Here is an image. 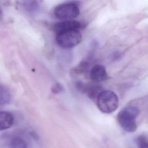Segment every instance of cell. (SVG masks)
Masks as SVG:
<instances>
[{
  "label": "cell",
  "instance_id": "cell-1",
  "mask_svg": "<svg viewBox=\"0 0 148 148\" xmlns=\"http://www.w3.org/2000/svg\"><path fill=\"white\" fill-rule=\"evenodd\" d=\"M139 113V109L135 106H129L119 112L117 115V121L123 130L129 133L136 131L137 128L136 119Z\"/></svg>",
  "mask_w": 148,
  "mask_h": 148
},
{
  "label": "cell",
  "instance_id": "cell-4",
  "mask_svg": "<svg viewBox=\"0 0 148 148\" xmlns=\"http://www.w3.org/2000/svg\"><path fill=\"white\" fill-rule=\"evenodd\" d=\"M54 14L56 18L62 21L72 20L80 14V9L74 2L62 3L56 7Z\"/></svg>",
  "mask_w": 148,
  "mask_h": 148
},
{
  "label": "cell",
  "instance_id": "cell-7",
  "mask_svg": "<svg viewBox=\"0 0 148 148\" xmlns=\"http://www.w3.org/2000/svg\"><path fill=\"white\" fill-rule=\"evenodd\" d=\"M103 87L100 84H84L82 92L86 93L89 97L92 99H97L100 94L103 91Z\"/></svg>",
  "mask_w": 148,
  "mask_h": 148
},
{
  "label": "cell",
  "instance_id": "cell-8",
  "mask_svg": "<svg viewBox=\"0 0 148 148\" xmlns=\"http://www.w3.org/2000/svg\"><path fill=\"white\" fill-rule=\"evenodd\" d=\"M14 122L13 115L8 111L0 112V130H5L11 127Z\"/></svg>",
  "mask_w": 148,
  "mask_h": 148
},
{
  "label": "cell",
  "instance_id": "cell-2",
  "mask_svg": "<svg viewBox=\"0 0 148 148\" xmlns=\"http://www.w3.org/2000/svg\"><path fill=\"white\" fill-rule=\"evenodd\" d=\"M96 103L100 111L105 114H110L118 108L119 98L114 91L103 90L97 97Z\"/></svg>",
  "mask_w": 148,
  "mask_h": 148
},
{
  "label": "cell",
  "instance_id": "cell-6",
  "mask_svg": "<svg viewBox=\"0 0 148 148\" xmlns=\"http://www.w3.org/2000/svg\"><path fill=\"white\" fill-rule=\"evenodd\" d=\"M90 78L95 83H99L106 81L108 78V75L106 68L101 65H96L92 68L90 72Z\"/></svg>",
  "mask_w": 148,
  "mask_h": 148
},
{
  "label": "cell",
  "instance_id": "cell-13",
  "mask_svg": "<svg viewBox=\"0 0 148 148\" xmlns=\"http://www.w3.org/2000/svg\"><path fill=\"white\" fill-rule=\"evenodd\" d=\"M89 64L87 62H82L80 63L78 66L75 69L74 71L77 73H81L86 71L88 67Z\"/></svg>",
  "mask_w": 148,
  "mask_h": 148
},
{
  "label": "cell",
  "instance_id": "cell-10",
  "mask_svg": "<svg viewBox=\"0 0 148 148\" xmlns=\"http://www.w3.org/2000/svg\"><path fill=\"white\" fill-rule=\"evenodd\" d=\"M10 148H28L27 143L19 137L13 138L10 143Z\"/></svg>",
  "mask_w": 148,
  "mask_h": 148
},
{
  "label": "cell",
  "instance_id": "cell-9",
  "mask_svg": "<svg viewBox=\"0 0 148 148\" xmlns=\"http://www.w3.org/2000/svg\"><path fill=\"white\" fill-rule=\"evenodd\" d=\"M22 5L24 8L28 12L34 13L39 8V3L37 0H24Z\"/></svg>",
  "mask_w": 148,
  "mask_h": 148
},
{
  "label": "cell",
  "instance_id": "cell-14",
  "mask_svg": "<svg viewBox=\"0 0 148 148\" xmlns=\"http://www.w3.org/2000/svg\"><path fill=\"white\" fill-rule=\"evenodd\" d=\"M51 90L52 92L54 94H59L63 92L64 90V88L61 84L56 83L52 86Z\"/></svg>",
  "mask_w": 148,
  "mask_h": 148
},
{
  "label": "cell",
  "instance_id": "cell-5",
  "mask_svg": "<svg viewBox=\"0 0 148 148\" xmlns=\"http://www.w3.org/2000/svg\"><path fill=\"white\" fill-rule=\"evenodd\" d=\"M86 27L85 24L74 20L64 21L57 23L53 27V30L56 35L70 30H79Z\"/></svg>",
  "mask_w": 148,
  "mask_h": 148
},
{
  "label": "cell",
  "instance_id": "cell-3",
  "mask_svg": "<svg viewBox=\"0 0 148 148\" xmlns=\"http://www.w3.org/2000/svg\"><path fill=\"white\" fill-rule=\"evenodd\" d=\"M82 36L79 30L64 31L56 36V42L58 46L63 49H70L77 46L81 41Z\"/></svg>",
  "mask_w": 148,
  "mask_h": 148
},
{
  "label": "cell",
  "instance_id": "cell-11",
  "mask_svg": "<svg viewBox=\"0 0 148 148\" xmlns=\"http://www.w3.org/2000/svg\"><path fill=\"white\" fill-rule=\"evenodd\" d=\"M0 93V102L1 105L6 104L9 101L10 99V95L8 90L5 87L1 86Z\"/></svg>",
  "mask_w": 148,
  "mask_h": 148
},
{
  "label": "cell",
  "instance_id": "cell-12",
  "mask_svg": "<svg viewBox=\"0 0 148 148\" xmlns=\"http://www.w3.org/2000/svg\"><path fill=\"white\" fill-rule=\"evenodd\" d=\"M139 148H148V141L147 138L143 136H141L137 139Z\"/></svg>",
  "mask_w": 148,
  "mask_h": 148
}]
</instances>
